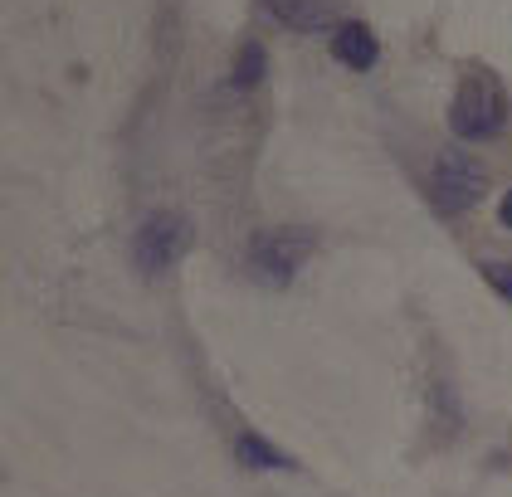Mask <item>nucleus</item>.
I'll return each instance as SVG.
<instances>
[{
  "label": "nucleus",
  "mask_w": 512,
  "mask_h": 497,
  "mask_svg": "<svg viewBox=\"0 0 512 497\" xmlns=\"http://www.w3.org/2000/svg\"><path fill=\"white\" fill-rule=\"evenodd\" d=\"M512 122V93L503 88V78L493 69H478L459 78L454 98H449V132L459 142H493L503 137Z\"/></svg>",
  "instance_id": "obj_1"
},
{
  "label": "nucleus",
  "mask_w": 512,
  "mask_h": 497,
  "mask_svg": "<svg viewBox=\"0 0 512 497\" xmlns=\"http://www.w3.org/2000/svg\"><path fill=\"white\" fill-rule=\"evenodd\" d=\"M317 249V234L313 230H298V225H278V230H259L249 239V254H244V268L259 288H288L303 264L313 259Z\"/></svg>",
  "instance_id": "obj_2"
},
{
  "label": "nucleus",
  "mask_w": 512,
  "mask_h": 497,
  "mask_svg": "<svg viewBox=\"0 0 512 497\" xmlns=\"http://www.w3.org/2000/svg\"><path fill=\"white\" fill-rule=\"evenodd\" d=\"M191 239H196V230L181 210H152L132 234V264L142 278H161L171 264H181Z\"/></svg>",
  "instance_id": "obj_3"
},
{
  "label": "nucleus",
  "mask_w": 512,
  "mask_h": 497,
  "mask_svg": "<svg viewBox=\"0 0 512 497\" xmlns=\"http://www.w3.org/2000/svg\"><path fill=\"white\" fill-rule=\"evenodd\" d=\"M483 195H488V171H483L469 152L449 147V152L434 161L430 200H434V210H439V215H464V210H473Z\"/></svg>",
  "instance_id": "obj_4"
},
{
  "label": "nucleus",
  "mask_w": 512,
  "mask_h": 497,
  "mask_svg": "<svg viewBox=\"0 0 512 497\" xmlns=\"http://www.w3.org/2000/svg\"><path fill=\"white\" fill-rule=\"evenodd\" d=\"M259 10L274 25L293 30V35H317V30H337L342 25L332 0H259Z\"/></svg>",
  "instance_id": "obj_5"
},
{
  "label": "nucleus",
  "mask_w": 512,
  "mask_h": 497,
  "mask_svg": "<svg viewBox=\"0 0 512 497\" xmlns=\"http://www.w3.org/2000/svg\"><path fill=\"white\" fill-rule=\"evenodd\" d=\"M332 59H337L342 69L366 74V69H376V59H381V39L371 35V25H361V20H342V25L332 30Z\"/></svg>",
  "instance_id": "obj_6"
},
{
  "label": "nucleus",
  "mask_w": 512,
  "mask_h": 497,
  "mask_svg": "<svg viewBox=\"0 0 512 497\" xmlns=\"http://www.w3.org/2000/svg\"><path fill=\"white\" fill-rule=\"evenodd\" d=\"M235 459L244 468H259V473H293L298 459H288L278 444H269L264 434H254V429H239L235 434Z\"/></svg>",
  "instance_id": "obj_7"
},
{
  "label": "nucleus",
  "mask_w": 512,
  "mask_h": 497,
  "mask_svg": "<svg viewBox=\"0 0 512 497\" xmlns=\"http://www.w3.org/2000/svg\"><path fill=\"white\" fill-rule=\"evenodd\" d=\"M264 74H269V49H264L259 39H239L235 74H230V83L244 93V88H259V83H264Z\"/></svg>",
  "instance_id": "obj_8"
},
{
  "label": "nucleus",
  "mask_w": 512,
  "mask_h": 497,
  "mask_svg": "<svg viewBox=\"0 0 512 497\" xmlns=\"http://www.w3.org/2000/svg\"><path fill=\"white\" fill-rule=\"evenodd\" d=\"M430 415L444 424V434H439V444H449L454 434H459V420H464V410H459V400H454V390L449 381H434L430 390Z\"/></svg>",
  "instance_id": "obj_9"
},
{
  "label": "nucleus",
  "mask_w": 512,
  "mask_h": 497,
  "mask_svg": "<svg viewBox=\"0 0 512 497\" xmlns=\"http://www.w3.org/2000/svg\"><path fill=\"white\" fill-rule=\"evenodd\" d=\"M478 273H483V283H488L503 303H512V264H503V259H483Z\"/></svg>",
  "instance_id": "obj_10"
},
{
  "label": "nucleus",
  "mask_w": 512,
  "mask_h": 497,
  "mask_svg": "<svg viewBox=\"0 0 512 497\" xmlns=\"http://www.w3.org/2000/svg\"><path fill=\"white\" fill-rule=\"evenodd\" d=\"M498 220H503V225H508V230H512V191L503 195V205H498Z\"/></svg>",
  "instance_id": "obj_11"
}]
</instances>
